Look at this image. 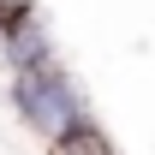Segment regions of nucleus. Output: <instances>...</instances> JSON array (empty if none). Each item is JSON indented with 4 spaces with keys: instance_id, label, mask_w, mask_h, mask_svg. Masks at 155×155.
<instances>
[{
    "instance_id": "7ed1b4c3",
    "label": "nucleus",
    "mask_w": 155,
    "mask_h": 155,
    "mask_svg": "<svg viewBox=\"0 0 155 155\" xmlns=\"http://www.w3.org/2000/svg\"><path fill=\"white\" fill-rule=\"evenodd\" d=\"M48 155H114V143H107V131H101L96 119L84 114V119H72L66 131L48 137Z\"/></svg>"
},
{
    "instance_id": "f03ea898",
    "label": "nucleus",
    "mask_w": 155,
    "mask_h": 155,
    "mask_svg": "<svg viewBox=\"0 0 155 155\" xmlns=\"http://www.w3.org/2000/svg\"><path fill=\"white\" fill-rule=\"evenodd\" d=\"M0 54H6V66H12V72L54 66V48H48V30H42L36 12H30V18H18L12 30H0Z\"/></svg>"
},
{
    "instance_id": "20e7f679",
    "label": "nucleus",
    "mask_w": 155,
    "mask_h": 155,
    "mask_svg": "<svg viewBox=\"0 0 155 155\" xmlns=\"http://www.w3.org/2000/svg\"><path fill=\"white\" fill-rule=\"evenodd\" d=\"M36 12V0H0V30H12L18 18H30Z\"/></svg>"
},
{
    "instance_id": "f257e3e1",
    "label": "nucleus",
    "mask_w": 155,
    "mask_h": 155,
    "mask_svg": "<svg viewBox=\"0 0 155 155\" xmlns=\"http://www.w3.org/2000/svg\"><path fill=\"white\" fill-rule=\"evenodd\" d=\"M12 107L24 114V125H36L42 137L66 131L72 119H84L78 90L60 78V66H36V72H12Z\"/></svg>"
}]
</instances>
